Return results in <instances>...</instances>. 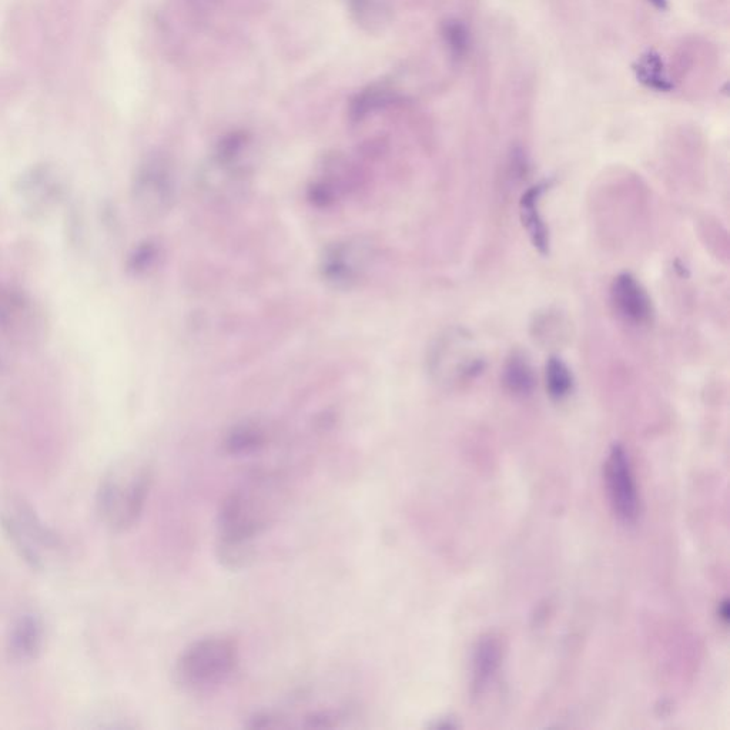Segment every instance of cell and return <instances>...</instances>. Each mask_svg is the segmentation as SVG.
<instances>
[{"label":"cell","instance_id":"cell-17","mask_svg":"<svg viewBox=\"0 0 730 730\" xmlns=\"http://www.w3.org/2000/svg\"><path fill=\"white\" fill-rule=\"evenodd\" d=\"M351 18L367 32H377L390 16L388 0H347Z\"/></svg>","mask_w":730,"mask_h":730},{"label":"cell","instance_id":"cell-5","mask_svg":"<svg viewBox=\"0 0 730 730\" xmlns=\"http://www.w3.org/2000/svg\"><path fill=\"white\" fill-rule=\"evenodd\" d=\"M49 334V316L38 298L16 284H0V336L12 346L33 350Z\"/></svg>","mask_w":730,"mask_h":730},{"label":"cell","instance_id":"cell-8","mask_svg":"<svg viewBox=\"0 0 730 730\" xmlns=\"http://www.w3.org/2000/svg\"><path fill=\"white\" fill-rule=\"evenodd\" d=\"M375 261L373 244L364 239L340 241L321 259L324 280L337 289H351L364 279Z\"/></svg>","mask_w":730,"mask_h":730},{"label":"cell","instance_id":"cell-7","mask_svg":"<svg viewBox=\"0 0 730 730\" xmlns=\"http://www.w3.org/2000/svg\"><path fill=\"white\" fill-rule=\"evenodd\" d=\"M13 187L23 212L32 219H45L65 202L68 176L56 163L39 162L26 167Z\"/></svg>","mask_w":730,"mask_h":730},{"label":"cell","instance_id":"cell-15","mask_svg":"<svg viewBox=\"0 0 730 730\" xmlns=\"http://www.w3.org/2000/svg\"><path fill=\"white\" fill-rule=\"evenodd\" d=\"M634 73L639 83L655 92H672L673 82L666 70L662 56L655 50H648L634 65Z\"/></svg>","mask_w":730,"mask_h":730},{"label":"cell","instance_id":"cell-22","mask_svg":"<svg viewBox=\"0 0 730 730\" xmlns=\"http://www.w3.org/2000/svg\"><path fill=\"white\" fill-rule=\"evenodd\" d=\"M648 2L658 10H666L669 6L668 0H648Z\"/></svg>","mask_w":730,"mask_h":730},{"label":"cell","instance_id":"cell-16","mask_svg":"<svg viewBox=\"0 0 730 730\" xmlns=\"http://www.w3.org/2000/svg\"><path fill=\"white\" fill-rule=\"evenodd\" d=\"M266 431L259 424L244 423L237 425L224 440V451L234 457L254 454L266 445Z\"/></svg>","mask_w":730,"mask_h":730},{"label":"cell","instance_id":"cell-2","mask_svg":"<svg viewBox=\"0 0 730 730\" xmlns=\"http://www.w3.org/2000/svg\"><path fill=\"white\" fill-rule=\"evenodd\" d=\"M153 482L150 462L137 457L115 462L103 474L96 491V514L102 524L115 534L135 528L145 512Z\"/></svg>","mask_w":730,"mask_h":730},{"label":"cell","instance_id":"cell-12","mask_svg":"<svg viewBox=\"0 0 730 730\" xmlns=\"http://www.w3.org/2000/svg\"><path fill=\"white\" fill-rule=\"evenodd\" d=\"M500 663V642L491 635L480 639L472 656L471 692L474 698H480L488 691L497 676Z\"/></svg>","mask_w":730,"mask_h":730},{"label":"cell","instance_id":"cell-1","mask_svg":"<svg viewBox=\"0 0 730 730\" xmlns=\"http://www.w3.org/2000/svg\"><path fill=\"white\" fill-rule=\"evenodd\" d=\"M280 485L256 478L231 491L217 514L216 555L231 571L247 568L256 558V539L269 529L280 508Z\"/></svg>","mask_w":730,"mask_h":730},{"label":"cell","instance_id":"cell-10","mask_svg":"<svg viewBox=\"0 0 730 730\" xmlns=\"http://www.w3.org/2000/svg\"><path fill=\"white\" fill-rule=\"evenodd\" d=\"M611 296L616 311L629 323L639 326L651 321L654 314L651 298L632 274L624 273L616 277L612 283Z\"/></svg>","mask_w":730,"mask_h":730},{"label":"cell","instance_id":"cell-21","mask_svg":"<svg viewBox=\"0 0 730 730\" xmlns=\"http://www.w3.org/2000/svg\"><path fill=\"white\" fill-rule=\"evenodd\" d=\"M467 35V30L457 20H452V22H448L445 25L444 36L447 39L448 48L451 49L454 56L460 58V56L464 55L468 46Z\"/></svg>","mask_w":730,"mask_h":730},{"label":"cell","instance_id":"cell-3","mask_svg":"<svg viewBox=\"0 0 730 730\" xmlns=\"http://www.w3.org/2000/svg\"><path fill=\"white\" fill-rule=\"evenodd\" d=\"M239 666V646L226 635L197 639L177 658V685L190 693H210L227 683Z\"/></svg>","mask_w":730,"mask_h":730},{"label":"cell","instance_id":"cell-14","mask_svg":"<svg viewBox=\"0 0 730 730\" xmlns=\"http://www.w3.org/2000/svg\"><path fill=\"white\" fill-rule=\"evenodd\" d=\"M395 93L384 85H371L358 92L350 102L348 115L354 123H361L385 107L393 105Z\"/></svg>","mask_w":730,"mask_h":730},{"label":"cell","instance_id":"cell-6","mask_svg":"<svg viewBox=\"0 0 730 730\" xmlns=\"http://www.w3.org/2000/svg\"><path fill=\"white\" fill-rule=\"evenodd\" d=\"M176 174L163 154H149L133 173L130 197L145 219L156 220L170 212L176 200Z\"/></svg>","mask_w":730,"mask_h":730},{"label":"cell","instance_id":"cell-13","mask_svg":"<svg viewBox=\"0 0 730 730\" xmlns=\"http://www.w3.org/2000/svg\"><path fill=\"white\" fill-rule=\"evenodd\" d=\"M548 187L549 183H541L531 187L522 196L521 204H519V207H521L522 223H524L525 229L528 231L529 239H531L535 249L539 253L544 254V256L549 251V236L547 226H545L544 220H542L541 214H539L538 203Z\"/></svg>","mask_w":730,"mask_h":730},{"label":"cell","instance_id":"cell-18","mask_svg":"<svg viewBox=\"0 0 730 730\" xmlns=\"http://www.w3.org/2000/svg\"><path fill=\"white\" fill-rule=\"evenodd\" d=\"M504 381L511 393L517 395L532 393L535 387V374L524 354L514 353L508 358L504 368Z\"/></svg>","mask_w":730,"mask_h":730},{"label":"cell","instance_id":"cell-20","mask_svg":"<svg viewBox=\"0 0 730 730\" xmlns=\"http://www.w3.org/2000/svg\"><path fill=\"white\" fill-rule=\"evenodd\" d=\"M160 257V247L154 241H143L130 253L127 270L135 276H142L156 266Z\"/></svg>","mask_w":730,"mask_h":730},{"label":"cell","instance_id":"cell-4","mask_svg":"<svg viewBox=\"0 0 730 730\" xmlns=\"http://www.w3.org/2000/svg\"><path fill=\"white\" fill-rule=\"evenodd\" d=\"M0 527L19 557L35 571H43L65 551V542L58 532L46 525L22 498H12L0 511Z\"/></svg>","mask_w":730,"mask_h":730},{"label":"cell","instance_id":"cell-9","mask_svg":"<svg viewBox=\"0 0 730 730\" xmlns=\"http://www.w3.org/2000/svg\"><path fill=\"white\" fill-rule=\"evenodd\" d=\"M605 481L615 517L624 525H634L639 518L641 502L631 461L621 444L612 445L609 450L605 462Z\"/></svg>","mask_w":730,"mask_h":730},{"label":"cell","instance_id":"cell-11","mask_svg":"<svg viewBox=\"0 0 730 730\" xmlns=\"http://www.w3.org/2000/svg\"><path fill=\"white\" fill-rule=\"evenodd\" d=\"M45 626L35 614H23L10 629L8 651L16 662H32L42 652Z\"/></svg>","mask_w":730,"mask_h":730},{"label":"cell","instance_id":"cell-19","mask_svg":"<svg viewBox=\"0 0 730 730\" xmlns=\"http://www.w3.org/2000/svg\"><path fill=\"white\" fill-rule=\"evenodd\" d=\"M545 377H547L548 393L554 400H564L571 394L574 380L571 370L564 361L557 357L549 358Z\"/></svg>","mask_w":730,"mask_h":730}]
</instances>
